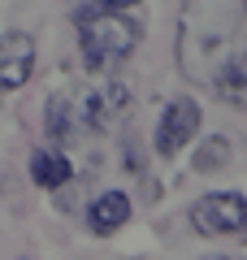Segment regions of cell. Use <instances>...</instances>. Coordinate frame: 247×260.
I'll list each match as a JSON object with an SVG mask.
<instances>
[{"mask_svg":"<svg viewBox=\"0 0 247 260\" xmlns=\"http://www.w3.org/2000/svg\"><path fill=\"white\" fill-rule=\"evenodd\" d=\"M126 221H130V200L121 191H104L100 200H91V208H87V225H91V234H100V239L117 234Z\"/></svg>","mask_w":247,"mask_h":260,"instance_id":"7","label":"cell"},{"mask_svg":"<svg viewBox=\"0 0 247 260\" xmlns=\"http://www.w3.org/2000/svg\"><path fill=\"white\" fill-rule=\"evenodd\" d=\"M243 61V0H187L178 18V65L191 83H208Z\"/></svg>","mask_w":247,"mask_h":260,"instance_id":"1","label":"cell"},{"mask_svg":"<svg viewBox=\"0 0 247 260\" xmlns=\"http://www.w3.org/2000/svg\"><path fill=\"white\" fill-rule=\"evenodd\" d=\"M35 74V39L26 30H5L0 35V91H18Z\"/></svg>","mask_w":247,"mask_h":260,"instance_id":"6","label":"cell"},{"mask_svg":"<svg viewBox=\"0 0 247 260\" xmlns=\"http://www.w3.org/2000/svg\"><path fill=\"white\" fill-rule=\"evenodd\" d=\"M191 225L208 239H221V234H243L247 225V204L238 191H212L204 195L200 204L191 208Z\"/></svg>","mask_w":247,"mask_h":260,"instance_id":"3","label":"cell"},{"mask_svg":"<svg viewBox=\"0 0 247 260\" xmlns=\"http://www.w3.org/2000/svg\"><path fill=\"white\" fill-rule=\"evenodd\" d=\"M195 130H200V104L195 100H169L161 121H156V135H152L156 156H165V160L182 156V148L195 139Z\"/></svg>","mask_w":247,"mask_h":260,"instance_id":"4","label":"cell"},{"mask_svg":"<svg viewBox=\"0 0 247 260\" xmlns=\"http://www.w3.org/2000/svg\"><path fill=\"white\" fill-rule=\"evenodd\" d=\"M226 160H230V139L226 135H212L200 148V156H195V169H200V174H212V169H221Z\"/></svg>","mask_w":247,"mask_h":260,"instance_id":"11","label":"cell"},{"mask_svg":"<svg viewBox=\"0 0 247 260\" xmlns=\"http://www.w3.org/2000/svg\"><path fill=\"white\" fill-rule=\"evenodd\" d=\"M139 0H96V9H109V13H126V9H135Z\"/></svg>","mask_w":247,"mask_h":260,"instance_id":"12","label":"cell"},{"mask_svg":"<svg viewBox=\"0 0 247 260\" xmlns=\"http://www.w3.org/2000/svg\"><path fill=\"white\" fill-rule=\"evenodd\" d=\"M74 126H78V117H74V100L52 95V100H48V139H52V143H65V139L74 135Z\"/></svg>","mask_w":247,"mask_h":260,"instance_id":"9","label":"cell"},{"mask_svg":"<svg viewBox=\"0 0 247 260\" xmlns=\"http://www.w3.org/2000/svg\"><path fill=\"white\" fill-rule=\"evenodd\" d=\"M126 113H130V91L121 83H100L74 104V117L87 130H113Z\"/></svg>","mask_w":247,"mask_h":260,"instance_id":"5","label":"cell"},{"mask_svg":"<svg viewBox=\"0 0 247 260\" xmlns=\"http://www.w3.org/2000/svg\"><path fill=\"white\" fill-rule=\"evenodd\" d=\"M208 260H221V256H208Z\"/></svg>","mask_w":247,"mask_h":260,"instance_id":"13","label":"cell"},{"mask_svg":"<svg viewBox=\"0 0 247 260\" xmlns=\"http://www.w3.org/2000/svg\"><path fill=\"white\" fill-rule=\"evenodd\" d=\"M139 39H143V30L126 13H109V9L78 13V48H82V61L91 65V70L121 65L139 48Z\"/></svg>","mask_w":247,"mask_h":260,"instance_id":"2","label":"cell"},{"mask_svg":"<svg viewBox=\"0 0 247 260\" xmlns=\"http://www.w3.org/2000/svg\"><path fill=\"white\" fill-rule=\"evenodd\" d=\"M70 178H74V165H70V156H65L61 148H39L35 156H30V182H35V186H44V191H61Z\"/></svg>","mask_w":247,"mask_h":260,"instance_id":"8","label":"cell"},{"mask_svg":"<svg viewBox=\"0 0 247 260\" xmlns=\"http://www.w3.org/2000/svg\"><path fill=\"white\" fill-rule=\"evenodd\" d=\"M212 91L221 95L226 104H234V109H243V95H247V78H243V61H230L226 70H221L217 78H212Z\"/></svg>","mask_w":247,"mask_h":260,"instance_id":"10","label":"cell"}]
</instances>
